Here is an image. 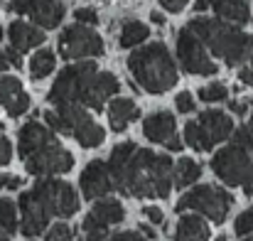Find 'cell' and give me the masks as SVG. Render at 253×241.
<instances>
[{
    "label": "cell",
    "instance_id": "6da1fadb",
    "mask_svg": "<svg viewBox=\"0 0 253 241\" xmlns=\"http://www.w3.org/2000/svg\"><path fill=\"white\" fill-rule=\"evenodd\" d=\"M108 172L113 180V190L126 197H160L165 199L174 185L172 158L135 148V143L126 141L116 145L108 155Z\"/></svg>",
    "mask_w": 253,
    "mask_h": 241
},
{
    "label": "cell",
    "instance_id": "7a4b0ae2",
    "mask_svg": "<svg viewBox=\"0 0 253 241\" xmlns=\"http://www.w3.org/2000/svg\"><path fill=\"white\" fill-rule=\"evenodd\" d=\"M79 212V194L64 180L42 177L35 182L32 190L20 194V232L25 237H40L52 217H74Z\"/></svg>",
    "mask_w": 253,
    "mask_h": 241
},
{
    "label": "cell",
    "instance_id": "3957f363",
    "mask_svg": "<svg viewBox=\"0 0 253 241\" xmlns=\"http://www.w3.org/2000/svg\"><path fill=\"white\" fill-rule=\"evenodd\" d=\"M17 153L25 160V170L35 177L64 175L74 167L72 153L57 141L52 128L30 121L17 133Z\"/></svg>",
    "mask_w": 253,
    "mask_h": 241
},
{
    "label": "cell",
    "instance_id": "277c9868",
    "mask_svg": "<svg viewBox=\"0 0 253 241\" xmlns=\"http://www.w3.org/2000/svg\"><path fill=\"white\" fill-rule=\"evenodd\" d=\"M202 45L219 59H224L229 67H239L244 59L253 54V35L234 27L226 20H211V17H194L187 25Z\"/></svg>",
    "mask_w": 253,
    "mask_h": 241
},
{
    "label": "cell",
    "instance_id": "5b68a950",
    "mask_svg": "<svg viewBox=\"0 0 253 241\" xmlns=\"http://www.w3.org/2000/svg\"><path fill=\"white\" fill-rule=\"evenodd\" d=\"M126 64L135 84L148 94H165L177 84L174 59L163 42H153L133 49Z\"/></svg>",
    "mask_w": 253,
    "mask_h": 241
},
{
    "label": "cell",
    "instance_id": "8992f818",
    "mask_svg": "<svg viewBox=\"0 0 253 241\" xmlns=\"http://www.w3.org/2000/svg\"><path fill=\"white\" fill-rule=\"evenodd\" d=\"M44 123L54 133H64V136L77 138L82 148H98L103 143V128L79 103L57 106V111H44Z\"/></svg>",
    "mask_w": 253,
    "mask_h": 241
},
{
    "label": "cell",
    "instance_id": "52a82bcc",
    "mask_svg": "<svg viewBox=\"0 0 253 241\" xmlns=\"http://www.w3.org/2000/svg\"><path fill=\"white\" fill-rule=\"evenodd\" d=\"M96 72H98L96 69V62H91V59L69 64L67 69L59 72V77L52 84L49 101L54 106H72V103L86 106L88 91H91V81H93Z\"/></svg>",
    "mask_w": 253,
    "mask_h": 241
},
{
    "label": "cell",
    "instance_id": "ba28073f",
    "mask_svg": "<svg viewBox=\"0 0 253 241\" xmlns=\"http://www.w3.org/2000/svg\"><path fill=\"white\" fill-rule=\"evenodd\" d=\"M211 170L214 175L231 187H244L246 194H253V155L251 150L231 143L221 148L211 158Z\"/></svg>",
    "mask_w": 253,
    "mask_h": 241
},
{
    "label": "cell",
    "instance_id": "9c48e42d",
    "mask_svg": "<svg viewBox=\"0 0 253 241\" xmlns=\"http://www.w3.org/2000/svg\"><path fill=\"white\" fill-rule=\"evenodd\" d=\"M231 204H234V197H231L226 190L214 187V185H199V187H192L189 192H184V194L179 197V202H177L174 209H177V212L192 209V212L204 214V217L211 219L214 224H221V222L226 219Z\"/></svg>",
    "mask_w": 253,
    "mask_h": 241
},
{
    "label": "cell",
    "instance_id": "30bf717a",
    "mask_svg": "<svg viewBox=\"0 0 253 241\" xmlns=\"http://www.w3.org/2000/svg\"><path fill=\"white\" fill-rule=\"evenodd\" d=\"M177 59H179V67L187 74H199V77H214L216 74V64L207 54V47L202 45V40L189 27L179 30V35H177Z\"/></svg>",
    "mask_w": 253,
    "mask_h": 241
},
{
    "label": "cell",
    "instance_id": "8fae6325",
    "mask_svg": "<svg viewBox=\"0 0 253 241\" xmlns=\"http://www.w3.org/2000/svg\"><path fill=\"white\" fill-rule=\"evenodd\" d=\"M59 54L64 59H84V57H101L103 40L86 25H69L59 35Z\"/></svg>",
    "mask_w": 253,
    "mask_h": 241
},
{
    "label": "cell",
    "instance_id": "7c38bea8",
    "mask_svg": "<svg viewBox=\"0 0 253 241\" xmlns=\"http://www.w3.org/2000/svg\"><path fill=\"white\" fill-rule=\"evenodd\" d=\"M15 15H27L32 25L42 30H54L64 20V2L62 0H10L7 5Z\"/></svg>",
    "mask_w": 253,
    "mask_h": 241
},
{
    "label": "cell",
    "instance_id": "4fadbf2b",
    "mask_svg": "<svg viewBox=\"0 0 253 241\" xmlns=\"http://www.w3.org/2000/svg\"><path fill=\"white\" fill-rule=\"evenodd\" d=\"M108 192H113V180L108 172V165L103 160H93L88 162L82 172V194L86 199H101Z\"/></svg>",
    "mask_w": 253,
    "mask_h": 241
},
{
    "label": "cell",
    "instance_id": "5bb4252c",
    "mask_svg": "<svg viewBox=\"0 0 253 241\" xmlns=\"http://www.w3.org/2000/svg\"><path fill=\"white\" fill-rule=\"evenodd\" d=\"M126 219V209L118 199H96L91 212L84 217V232L91 229H108L113 224H121Z\"/></svg>",
    "mask_w": 253,
    "mask_h": 241
},
{
    "label": "cell",
    "instance_id": "9a60e30c",
    "mask_svg": "<svg viewBox=\"0 0 253 241\" xmlns=\"http://www.w3.org/2000/svg\"><path fill=\"white\" fill-rule=\"evenodd\" d=\"M0 106L7 111V116H22L30 108V96L22 89L20 79L15 77H0Z\"/></svg>",
    "mask_w": 253,
    "mask_h": 241
},
{
    "label": "cell",
    "instance_id": "2e32d148",
    "mask_svg": "<svg viewBox=\"0 0 253 241\" xmlns=\"http://www.w3.org/2000/svg\"><path fill=\"white\" fill-rule=\"evenodd\" d=\"M7 40H10L12 49L25 54V52H30V49H35L44 42V32H42V27L30 25L25 20H12L10 27H7Z\"/></svg>",
    "mask_w": 253,
    "mask_h": 241
},
{
    "label": "cell",
    "instance_id": "e0dca14e",
    "mask_svg": "<svg viewBox=\"0 0 253 241\" xmlns=\"http://www.w3.org/2000/svg\"><path fill=\"white\" fill-rule=\"evenodd\" d=\"M121 89V81L118 77H113L111 72H96L93 81H91V91H88V101H86V108H93V111H101L106 106V101L118 94Z\"/></svg>",
    "mask_w": 253,
    "mask_h": 241
},
{
    "label": "cell",
    "instance_id": "ac0fdd59",
    "mask_svg": "<svg viewBox=\"0 0 253 241\" xmlns=\"http://www.w3.org/2000/svg\"><path fill=\"white\" fill-rule=\"evenodd\" d=\"M197 123H199V128L211 138L214 145L221 143V141H226V138L234 133V121H231L229 113H224V111H204Z\"/></svg>",
    "mask_w": 253,
    "mask_h": 241
},
{
    "label": "cell",
    "instance_id": "d6986e66",
    "mask_svg": "<svg viewBox=\"0 0 253 241\" xmlns=\"http://www.w3.org/2000/svg\"><path fill=\"white\" fill-rule=\"evenodd\" d=\"M174 128H177V121L174 116L168 111H158V113H150L145 121H143V133L150 143H165L168 138L174 136Z\"/></svg>",
    "mask_w": 253,
    "mask_h": 241
},
{
    "label": "cell",
    "instance_id": "ffe728a7",
    "mask_svg": "<svg viewBox=\"0 0 253 241\" xmlns=\"http://www.w3.org/2000/svg\"><path fill=\"white\" fill-rule=\"evenodd\" d=\"M138 116H140V111L133 98H113L108 106V123H111L113 133H123L128 128V123L135 121Z\"/></svg>",
    "mask_w": 253,
    "mask_h": 241
},
{
    "label": "cell",
    "instance_id": "44dd1931",
    "mask_svg": "<svg viewBox=\"0 0 253 241\" xmlns=\"http://www.w3.org/2000/svg\"><path fill=\"white\" fill-rule=\"evenodd\" d=\"M174 241H209V227L197 214H184L174 227Z\"/></svg>",
    "mask_w": 253,
    "mask_h": 241
},
{
    "label": "cell",
    "instance_id": "7402d4cb",
    "mask_svg": "<svg viewBox=\"0 0 253 241\" xmlns=\"http://www.w3.org/2000/svg\"><path fill=\"white\" fill-rule=\"evenodd\" d=\"M211 5L219 20H226L234 25H246L251 20V7L246 0H214Z\"/></svg>",
    "mask_w": 253,
    "mask_h": 241
},
{
    "label": "cell",
    "instance_id": "603a6c76",
    "mask_svg": "<svg viewBox=\"0 0 253 241\" xmlns=\"http://www.w3.org/2000/svg\"><path fill=\"white\" fill-rule=\"evenodd\" d=\"M148 35H150V30H148V25H143V22H138V20H128L123 27H121V47L123 49H133V47H138V45H143L145 40H148Z\"/></svg>",
    "mask_w": 253,
    "mask_h": 241
},
{
    "label": "cell",
    "instance_id": "cb8c5ba5",
    "mask_svg": "<svg viewBox=\"0 0 253 241\" xmlns=\"http://www.w3.org/2000/svg\"><path fill=\"white\" fill-rule=\"evenodd\" d=\"M199 177H202V167H199V162H194L192 158H182L174 165V172H172L174 187H189Z\"/></svg>",
    "mask_w": 253,
    "mask_h": 241
},
{
    "label": "cell",
    "instance_id": "d4e9b609",
    "mask_svg": "<svg viewBox=\"0 0 253 241\" xmlns=\"http://www.w3.org/2000/svg\"><path fill=\"white\" fill-rule=\"evenodd\" d=\"M184 143H187L192 150H197V153H209V150L214 148L211 138L199 128L197 121H189V123L184 126Z\"/></svg>",
    "mask_w": 253,
    "mask_h": 241
},
{
    "label": "cell",
    "instance_id": "484cf974",
    "mask_svg": "<svg viewBox=\"0 0 253 241\" xmlns=\"http://www.w3.org/2000/svg\"><path fill=\"white\" fill-rule=\"evenodd\" d=\"M54 52L52 49H40V52H35V57L30 59V74H32V79L40 81L44 79V77H49L52 72H54Z\"/></svg>",
    "mask_w": 253,
    "mask_h": 241
},
{
    "label": "cell",
    "instance_id": "4316f807",
    "mask_svg": "<svg viewBox=\"0 0 253 241\" xmlns=\"http://www.w3.org/2000/svg\"><path fill=\"white\" fill-rule=\"evenodd\" d=\"M17 227H20V224H17V209H15V202L7 199V197H2V199H0V229L7 232V234H12Z\"/></svg>",
    "mask_w": 253,
    "mask_h": 241
},
{
    "label": "cell",
    "instance_id": "83f0119b",
    "mask_svg": "<svg viewBox=\"0 0 253 241\" xmlns=\"http://www.w3.org/2000/svg\"><path fill=\"white\" fill-rule=\"evenodd\" d=\"M197 96H199L204 103H216V101H226V98H229V89H226L221 81H211V84L202 86Z\"/></svg>",
    "mask_w": 253,
    "mask_h": 241
},
{
    "label": "cell",
    "instance_id": "f1b7e54d",
    "mask_svg": "<svg viewBox=\"0 0 253 241\" xmlns=\"http://www.w3.org/2000/svg\"><path fill=\"white\" fill-rule=\"evenodd\" d=\"M72 239H74V232L64 222H59V224H54V227L47 229V241H72Z\"/></svg>",
    "mask_w": 253,
    "mask_h": 241
},
{
    "label": "cell",
    "instance_id": "f546056e",
    "mask_svg": "<svg viewBox=\"0 0 253 241\" xmlns=\"http://www.w3.org/2000/svg\"><path fill=\"white\" fill-rule=\"evenodd\" d=\"M234 229H236L239 237H249V234H253V207L246 209V212H241V214L236 217Z\"/></svg>",
    "mask_w": 253,
    "mask_h": 241
},
{
    "label": "cell",
    "instance_id": "4dcf8cb0",
    "mask_svg": "<svg viewBox=\"0 0 253 241\" xmlns=\"http://www.w3.org/2000/svg\"><path fill=\"white\" fill-rule=\"evenodd\" d=\"M234 143L253 153V131L249 128V126H241V128H236V131H234Z\"/></svg>",
    "mask_w": 253,
    "mask_h": 241
},
{
    "label": "cell",
    "instance_id": "1f68e13d",
    "mask_svg": "<svg viewBox=\"0 0 253 241\" xmlns=\"http://www.w3.org/2000/svg\"><path fill=\"white\" fill-rule=\"evenodd\" d=\"M174 103H177V111H179V113H192V111H194V98H192V94H189V91L177 94Z\"/></svg>",
    "mask_w": 253,
    "mask_h": 241
},
{
    "label": "cell",
    "instance_id": "d6a6232c",
    "mask_svg": "<svg viewBox=\"0 0 253 241\" xmlns=\"http://www.w3.org/2000/svg\"><path fill=\"white\" fill-rule=\"evenodd\" d=\"M74 17H77L82 25H96V22H98V12H96L93 7H79V10L74 12Z\"/></svg>",
    "mask_w": 253,
    "mask_h": 241
},
{
    "label": "cell",
    "instance_id": "836d02e7",
    "mask_svg": "<svg viewBox=\"0 0 253 241\" xmlns=\"http://www.w3.org/2000/svg\"><path fill=\"white\" fill-rule=\"evenodd\" d=\"M22 187V177L17 175H0V190H20Z\"/></svg>",
    "mask_w": 253,
    "mask_h": 241
},
{
    "label": "cell",
    "instance_id": "e575fe53",
    "mask_svg": "<svg viewBox=\"0 0 253 241\" xmlns=\"http://www.w3.org/2000/svg\"><path fill=\"white\" fill-rule=\"evenodd\" d=\"M106 241H148L140 232H118L113 237H108Z\"/></svg>",
    "mask_w": 253,
    "mask_h": 241
},
{
    "label": "cell",
    "instance_id": "d590c367",
    "mask_svg": "<svg viewBox=\"0 0 253 241\" xmlns=\"http://www.w3.org/2000/svg\"><path fill=\"white\" fill-rule=\"evenodd\" d=\"M10 158H12V145H10V141L5 136H0V167L7 165Z\"/></svg>",
    "mask_w": 253,
    "mask_h": 241
},
{
    "label": "cell",
    "instance_id": "8d00e7d4",
    "mask_svg": "<svg viewBox=\"0 0 253 241\" xmlns=\"http://www.w3.org/2000/svg\"><path fill=\"white\" fill-rule=\"evenodd\" d=\"M143 214L148 217V222H150V224H163V219H165V217H163V212H160L158 207H145V209H143Z\"/></svg>",
    "mask_w": 253,
    "mask_h": 241
},
{
    "label": "cell",
    "instance_id": "74e56055",
    "mask_svg": "<svg viewBox=\"0 0 253 241\" xmlns=\"http://www.w3.org/2000/svg\"><path fill=\"white\" fill-rule=\"evenodd\" d=\"M187 2H189V0H160V5H163L168 12H182Z\"/></svg>",
    "mask_w": 253,
    "mask_h": 241
},
{
    "label": "cell",
    "instance_id": "f35d334b",
    "mask_svg": "<svg viewBox=\"0 0 253 241\" xmlns=\"http://www.w3.org/2000/svg\"><path fill=\"white\" fill-rule=\"evenodd\" d=\"M5 57H7V62H10V67H15V69H20L22 67V59H20V52L17 49H5Z\"/></svg>",
    "mask_w": 253,
    "mask_h": 241
},
{
    "label": "cell",
    "instance_id": "ab89813d",
    "mask_svg": "<svg viewBox=\"0 0 253 241\" xmlns=\"http://www.w3.org/2000/svg\"><path fill=\"white\" fill-rule=\"evenodd\" d=\"M239 79L244 86H253V67H241L239 69Z\"/></svg>",
    "mask_w": 253,
    "mask_h": 241
},
{
    "label": "cell",
    "instance_id": "60d3db41",
    "mask_svg": "<svg viewBox=\"0 0 253 241\" xmlns=\"http://www.w3.org/2000/svg\"><path fill=\"white\" fill-rule=\"evenodd\" d=\"M106 239H108L106 229H91V232H86V241H106Z\"/></svg>",
    "mask_w": 253,
    "mask_h": 241
},
{
    "label": "cell",
    "instance_id": "b9f144b4",
    "mask_svg": "<svg viewBox=\"0 0 253 241\" xmlns=\"http://www.w3.org/2000/svg\"><path fill=\"white\" fill-rule=\"evenodd\" d=\"M163 145L168 148L169 153H179V150H182V141H179L177 136H172V138H168V141H165Z\"/></svg>",
    "mask_w": 253,
    "mask_h": 241
},
{
    "label": "cell",
    "instance_id": "7bdbcfd3",
    "mask_svg": "<svg viewBox=\"0 0 253 241\" xmlns=\"http://www.w3.org/2000/svg\"><path fill=\"white\" fill-rule=\"evenodd\" d=\"M150 20H153V25H165V15L163 12H150Z\"/></svg>",
    "mask_w": 253,
    "mask_h": 241
},
{
    "label": "cell",
    "instance_id": "ee69618b",
    "mask_svg": "<svg viewBox=\"0 0 253 241\" xmlns=\"http://www.w3.org/2000/svg\"><path fill=\"white\" fill-rule=\"evenodd\" d=\"M211 2H214V0H197V2H194V10H197V12H202V10L211 7Z\"/></svg>",
    "mask_w": 253,
    "mask_h": 241
},
{
    "label": "cell",
    "instance_id": "f6af8a7d",
    "mask_svg": "<svg viewBox=\"0 0 253 241\" xmlns=\"http://www.w3.org/2000/svg\"><path fill=\"white\" fill-rule=\"evenodd\" d=\"M246 108H249L246 103H231V111H234V113H239V116H244V113H246Z\"/></svg>",
    "mask_w": 253,
    "mask_h": 241
},
{
    "label": "cell",
    "instance_id": "bcb514c9",
    "mask_svg": "<svg viewBox=\"0 0 253 241\" xmlns=\"http://www.w3.org/2000/svg\"><path fill=\"white\" fill-rule=\"evenodd\" d=\"M140 234H145V239H155V232H153V227H148V224L140 227Z\"/></svg>",
    "mask_w": 253,
    "mask_h": 241
},
{
    "label": "cell",
    "instance_id": "7dc6e473",
    "mask_svg": "<svg viewBox=\"0 0 253 241\" xmlns=\"http://www.w3.org/2000/svg\"><path fill=\"white\" fill-rule=\"evenodd\" d=\"M7 67H10V62H7V57H5V52L0 49V72H5Z\"/></svg>",
    "mask_w": 253,
    "mask_h": 241
},
{
    "label": "cell",
    "instance_id": "c3c4849f",
    "mask_svg": "<svg viewBox=\"0 0 253 241\" xmlns=\"http://www.w3.org/2000/svg\"><path fill=\"white\" fill-rule=\"evenodd\" d=\"M0 241H10L7 239V232H2V229H0Z\"/></svg>",
    "mask_w": 253,
    "mask_h": 241
},
{
    "label": "cell",
    "instance_id": "681fc988",
    "mask_svg": "<svg viewBox=\"0 0 253 241\" xmlns=\"http://www.w3.org/2000/svg\"><path fill=\"white\" fill-rule=\"evenodd\" d=\"M246 126H249V128H251V131H253V113H251V121H249Z\"/></svg>",
    "mask_w": 253,
    "mask_h": 241
},
{
    "label": "cell",
    "instance_id": "f907efd6",
    "mask_svg": "<svg viewBox=\"0 0 253 241\" xmlns=\"http://www.w3.org/2000/svg\"><path fill=\"white\" fill-rule=\"evenodd\" d=\"M216 241H226V237H216Z\"/></svg>",
    "mask_w": 253,
    "mask_h": 241
},
{
    "label": "cell",
    "instance_id": "816d5d0a",
    "mask_svg": "<svg viewBox=\"0 0 253 241\" xmlns=\"http://www.w3.org/2000/svg\"><path fill=\"white\" fill-rule=\"evenodd\" d=\"M249 59H251V67H253V54H251V57H249Z\"/></svg>",
    "mask_w": 253,
    "mask_h": 241
},
{
    "label": "cell",
    "instance_id": "f5cc1de1",
    "mask_svg": "<svg viewBox=\"0 0 253 241\" xmlns=\"http://www.w3.org/2000/svg\"><path fill=\"white\" fill-rule=\"evenodd\" d=\"M244 241H253V237H251V239H244Z\"/></svg>",
    "mask_w": 253,
    "mask_h": 241
},
{
    "label": "cell",
    "instance_id": "db71d44e",
    "mask_svg": "<svg viewBox=\"0 0 253 241\" xmlns=\"http://www.w3.org/2000/svg\"><path fill=\"white\" fill-rule=\"evenodd\" d=\"M74 241H84V239H74Z\"/></svg>",
    "mask_w": 253,
    "mask_h": 241
}]
</instances>
